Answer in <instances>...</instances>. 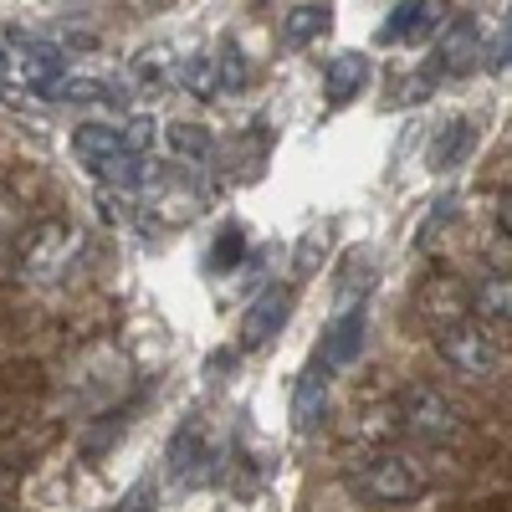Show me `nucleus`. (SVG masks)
Here are the masks:
<instances>
[{
    "label": "nucleus",
    "mask_w": 512,
    "mask_h": 512,
    "mask_svg": "<svg viewBox=\"0 0 512 512\" xmlns=\"http://www.w3.org/2000/svg\"><path fill=\"white\" fill-rule=\"evenodd\" d=\"M77 251H82V231L67 221H41L31 226V236L16 251V277L31 287H57L72 277L77 267Z\"/></svg>",
    "instance_id": "1"
},
{
    "label": "nucleus",
    "mask_w": 512,
    "mask_h": 512,
    "mask_svg": "<svg viewBox=\"0 0 512 512\" xmlns=\"http://www.w3.org/2000/svg\"><path fill=\"white\" fill-rule=\"evenodd\" d=\"M354 487L369 497V502H384V507H405L415 497H425V487H431V472L405 456V451H379L369 456L359 472H354Z\"/></svg>",
    "instance_id": "2"
},
{
    "label": "nucleus",
    "mask_w": 512,
    "mask_h": 512,
    "mask_svg": "<svg viewBox=\"0 0 512 512\" xmlns=\"http://www.w3.org/2000/svg\"><path fill=\"white\" fill-rule=\"evenodd\" d=\"M400 425L415 441H431V446H451L461 436V415L436 384H410L400 395Z\"/></svg>",
    "instance_id": "3"
},
{
    "label": "nucleus",
    "mask_w": 512,
    "mask_h": 512,
    "mask_svg": "<svg viewBox=\"0 0 512 512\" xmlns=\"http://www.w3.org/2000/svg\"><path fill=\"white\" fill-rule=\"evenodd\" d=\"M436 349L461 379H487L497 369V344H492V333L482 328V318H451L436 333Z\"/></svg>",
    "instance_id": "4"
},
{
    "label": "nucleus",
    "mask_w": 512,
    "mask_h": 512,
    "mask_svg": "<svg viewBox=\"0 0 512 512\" xmlns=\"http://www.w3.org/2000/svg\"><path fill=\"white\" fill-rule=\"evenodd\" d=\"M287 313H292V287L287 282H272V287L256 292L251 308L241 313V354L267 349L272 338H277V328L287 323Z\"/></svg>",
    "instance_id": "5"
},
{
    "label": "nucleus",
    "mask_w": 512,
    "mask_h": 512,
    "mask_svg": "<svg viewBox=\"0 0 512 512\" xmlns=\"http://www.w3.org/2000/svg\"><path fill=\"white\" fill-rule=\"evenodd\" d=\"M364 323H369V313H364V297H359L354 308H344V313L328 323L323 344H318V359L328 369H349L359 359V349H364Z\"/></svg>",
    "instance_id": "6"
},
{
    "label": "nucleus",
    "mask_w": 512,
    "mask_h": 512,
    "mask_svg": "<svg viewBox=\"0 0 512 512\" xmlns=\"http://www.w3.org/2000/svg\"><path fill=\"white\" fill-rule=\"evenodd\" d=\"M328 364L323 359H313L303 374H297V390H292V425L303 436H313L318 425H323V415H328Z\"/></svg>",
    "instance_id": "7"
},
{
    "label": "nucleus",
    "mask_w": 512,
    "mask_h": 512,
    "mask_svg": "<svg viewBox=\"0 0 512 512\" xmlns=\"http://www.w3.org/2000/svg\"><path fill=\"white\" fill-rule=\"evenodd\" d=\"M472 62H477V21H456L436 36V52H431V62H425V72L441 82V77L466 72Z\"/></svg>",
    "instance_id": "8"
},
{
    "label": "nucleus",
    "mask_w": 512,
    "mask_h": 512,
    "mask_svg": "<svg viewBox=\"0 0 512 512\" xmlns=\"http://www.w3.org/2000/svg\"><path fill=\"white\" fill-rule=\"evenodd\" d=\"M441 21H446L441 0H400L395 16L379 26V41H425Z\"/></svg>",
    "instance_id": "9"
},
{
    "label": "nucleus",
    "mask_w": 512,
    "mask_h": 512,
    "mask_svg": "<svg viewBox=\"0 0 512 512\" xmlns=\"http://www.w3.org/2000/svg\"><path fill=\"white\" fill-rule=\"evenodd\" d=\"M364 82H369V57L364 52H338L323 72V93H328L333 108H344L364 93Z\"/></svg>",
    "instance_id": "10"
},
{
    "label": "nucleus",
    "mask_w": 512,
    "mask_h": 512,
    "mask_svg": "<svg viewBox=\"0 0 512 512\" xmlns=\"http://www.w3.org/2000/svg\"><path fill=\"white\" fill-rule=\"evenodd\" d=\"M164 144H169V154L185 159V164H205L210 154H216V134H210L205 123H190V118L169 123V128H164Z\"/></svg>",
    "instance_id": "11"
},
{
    "label": "nucleus",
    "mask_w": 512,
    "mask_h": 512,
    "mask_svg": "<svg viewBox=\"0 0 512 512\" xmlns=\"http://www.w3.org/2000/svg\"><path fill=\"white\" fill-rule=\"evenodd\" d=\"M328 6L323 0H303V6H292L282 16V47H308V41H318L328 31Z\"/></svg>",
    "instance_id": "12"
},
{
    "label": "nucleus",
    "mask_w": 512,
    "mask_h": 512,
    "mask_svg": "<svg viewBox=\"0 0 512 512\" xmlns=\"http://www.w3.org/2000/svg\"><path fill=\"white\" fill-rule=\"evenodd\" d=\"M62 72H67L62 47H52V41H31V47H26V82H31V93L41 98V93H47Z\"/></svg>",
    "instance_id": "13"
},
{
    "label": "nucleus",
    "mask_w": 512,
    "mask_h": 512,
    "mask_svg": "<svg viewBox=\"0 0 512 512\" xmlns=\"http://www.w3.org/2000/svg\"><path fill=\"white\" fill-rule=\"evenodd\" d=\"M472 313L482 323H512V277H487L472 292Z\"/></svg>",
    "instance_id": "14"
},
{
    "label": "nucleus",
    "mask_w": 512,
    "mask_h": 512,
    "mask_svg": "<svg viewBox=\"0 0 512 512\" xmlns=\"http://www.w3.org/2000/svg\"><path fill=\"white\" fill-rule=\"evenodd\" d=\"M175 77H180V88H185V93H195V98H216V93H221V67L210 62L205 52H190V57H180Z\"/></svg>",
    "instance_id": "15"
},
{
    "label": "nucleus",
    "mask_w": 512,
    "mask_h": 512,
    "mask_svg": "<svg viewBox=\"0 0 512 512\" xmlns=\"http://www.w3.org/2000/svg\"><path fill=\"white\" fill-rule=\"evenodd\" d=\"M472 128H477L472 118H451V123L441 128V134H436V144H431V164H436V169H451V164H456L466 149L477 144V134H472Z\"/></svg>",
    "instance_id": "16"
},
{
    "label": "nucleus",
    "mask_w": 512,
    "mask_h": 512,
    "mask_svg": "<svg viewBox=\"0 0 512 512\" xmlns=\"http://www.w3.org/2000/svg\"><path fill=\"white\" fill-rule=\"evenodd\" d=\"M41 98H52V103H98V98H113V88H108V82H98V77H67L62 72Z\"/></svg>",
    "instance_id": "17"
},
{
    "label": "nucleus",
    "mask_w": 512,
    "mask_h": 512,
    "mask_svg": "<svg viewBox=\"0 0 512 512\" xmlns=\"http://www.w3.org/2000/svg\"><path fill=\"white\" fill-rule=\"evenodd\" d=\"M241 262H246V231H241V226H221V236L210 241L205 267H210V272H236Z\"/></svg>",
    "instance_id": "18"
},
{
    "label": "nucleus",
    "mask_w": 512,
    "mask_h": 512,
    "mask_svg": "<svg viewBox=\"0 0 512 512\" xmlns=\"http://www.w3.org/2000/svg\"><path fill=\"white\" fill-rule=\"evenodd\" d=\"M200 456V420H185L175 441H169V472L175 477H190V461Z\"/></svg>",
    "instance_id": "19"
},
{
    "label": "nucleus",
    "mask_w": 512,
    "mask_h": 512,
    "mask_svg": "<svg viewBox=\"0 0 512 512\" xmlns=\"http://www.w3.org/2000/svg\"><path fill=\"white\" fill-rule=\"evenodd\" d=\"M451 210H456V200H451V195H441V200L431 205V221L420 226L415 246H431V241H436V231H446V226H451Z\"/></svg>",
    "instance_id": "20"
},
{
    "label": "nucleus",
    "mask_w": 512,
    "mask_h": 512,
    "mask_svg": "<svg viewBox=\"0 0 512 512\" xmlns=\"http://www.w3.org/2000/svg\"><path fill=\"white\" fill-rule=\"evenodd\" d=\"M216 67H221V88H241V82L251 77V67H246V57H241V47H226Z\"/></svg>",
    "instance_id": "21"
},
{
    "label": "nucleus",
    "mask_w": 512,
    "mask_h": 512,
    "mask_svg": "<svg viewBox=\"0 0 512 512\" xmlns=\"http://www.w3.org/2000/svg\"><path fill=\"white\" fill-rule=\"evenodd\" d=\"M134 77H139L144 93H159V88H164V62H159L154 52H144V57L134 62Z\"/></svg>",
    "instance_id": "22"
},
{
    "label": "nucleus",
    "mask_w": 512,
    "mask_h": 512,
    "mask_svg": "<svg viewBox=\"0 0 512 512\" xmlns=\"http://www.w3.org/2000/svg\"><path fill=\"white\" fill-rule=\"evenodd\" d=\"M154 134H159V128H154L149 118H134V123H123V139H128V149H134V154H149Z\"/></svg>",
    "instance_id": "23"
},
{
    "label": "nucleus",
    "mask_w": 512,
    "mask_h": 512,
    "mask_svg": "<svg viewBox=\"0 0 512 512\" xmlns=\"http://www.w3.org/2000/svg\"><path fill=\"white\" fill-rule=\"evenodd\" d=\"M21 477H26V466L16 456H0V497H11L21 487Z\"/></svg>",
    "instance_id": "24"
},
{
    "label": "nucleus",
    "mask_w": 512,
    "mask_h": 512,
    "mask_svg": "<svg viewBox=\"0 0 512 512\" xmlns=\"http://www.w3.org/2000/svg\"><path fill=\"white\" fill-rule=\"evenodd\" d=\"M487 67L492 72H502V67H512V26H507V36L497 41V47H492V57H487Z\"/></svg>",
    "instance_id": "25"
},
{
    "label": "nucleus",
    "mask_w": 512,
    "mask_h": 512,
    "mask_svg": "<svg viewBox=\"0 0 512 512\" xmlns=\"http://www.w3.org/2000/svg\"><path fill=\"white\" fill-rule=\"evenodd\" d=\"M497 231L512 241V190H502V195H497Z\"/></svg>",
    "instance_id": "26"
},
{
    "label": "nucleus",
    "mask_w": 512,
    "mask_h": 512,
    "mask_svg": "<svg viewBox=\"0 0 512 512\" xmlns=\"http://www.w3.org/2000/svg\"><path fill=\"white\" fill-rule=\"evenodd\" d=\"M98 210H103V221H108V226H118V221H123V205L108 195V185L98 190Z\"/></svg>",
    "instance_id": "27"
},
{
    "label": "nucleus",
    "mask_w": 512,
    "mask_h": 512,
    "mask_svg": "<svg viewBox=\"0 0 512 512\" xmlns=\"http://www.w3.org/2000/svg\"><path fill=\"white\" fill-rule=\"evenodd\" d=\"M0 67H6V52H0Z\"/></svg>",
    "instance_id": "28"
}]
</instances>
